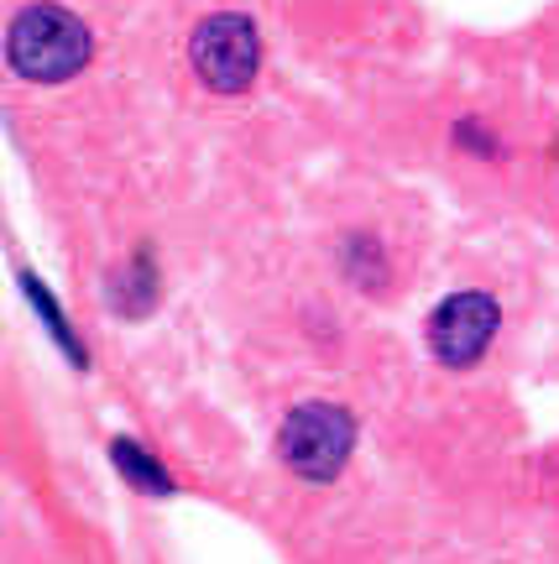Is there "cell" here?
Masks as SVG:
<instances>
[{
  "mask_svg": "<svg viewBox=\"0 0 559 564\" xmlns=\"http://www.w3.org/2000/svg\"><path fill=\"white\" fill-rule=\"evenodd\" d=\"M189 58H194V74H200L215 95H240L261 68V37L246 17L221 11V17H209L200 32H194Z\"/></svg>",
  "mask_w": 559,
  "mask_h": 564,
  "instance_id": "3",
  "label": "cell"
},
{
  "mask_svg": "<svg viewBox=\"0 0 559 564\" xmlns=\"http://www.w3.org/2000/svg\"><path fill=\"white\" fill-rule=\"evenodd\" d=\"M356 449V419L335 403H303L282 419V434H278V455L282 465L303 476V481H335L345 460Z\"/></svg>",
  "mask_w": 559,
  "mask_h": 564,
  "instance_id": "2",
  "label": "cell"
},
{
  "mask_svg": "<svg viewBox=\"0 0 559 564\" xmlns=\"http://www.w3.org/2000/svg\"><path fill=\"white\" fill-rule=\"evenodd\" d=\"M110 465L126 476V486H137L141 497H173V476H168V465L152 460L137 440L116 434V440H110Z\"/></svg>",
  "mask_w": 559,
  "mask_h": 564,
  "instance_id": "6",
  "label": "cell"
},
{
  "mask_svg": "<svg viewBox=\"0 0 559 564\" xmlns=\"http://www.w3.org/2000/svg\"><path fill=\"white\" fill-rule=\"evenodd\" d=\"M6 58L21 79L63 84L89 63V26L63 6H26L6 32Z\"/></svg>",
  "mask_w": 559,
  "mask_h": 564,
  "instance_id": "1",
  "label": "cell"
},
{
  "mask_svg": "<svg viewBox=\"0 0 559 564\" xmlns=\"http://www.w3.org/2000/svg\"><path fill=\"white\" fill-rule=\"evenodd\" d=\"M21 293H26V303H32V314L47 324V335H53V345H58L63 356H68L74 366H89V356H84V340L74 335V329H68L58 299H53V288H47L42 278H32V272H21Z\"/></svg>",
  "mask_w": 559,
  "mask_h": 564,
  "instance_id": "7",
  "label": "cell"
},
{
  "mask_svg": "<svg viewBox=\"0 0 559 564\" xmlns=\"http://www.w3.org/2000/svg\"><path fill=\"white\" fill-rule=\"evenodd\" d=\"M345 272L356 278V288H381V282H387L381 246L366 241V236H351V241H345Z\"/></svg>",
  "mask_w": 559,
  "mask_h": 564,
  "instance_id": "8",
  "label": "cell"
},
{
  "mask_svg": "<svg viewBox=\"0 0 559 564\" xmlns=\"http://www.w3.org/2000/svg\"><path fill=\"white\" fill-rule=\"evenodd\" d=\"M502 308L492 293L481 288H465V293H450V299L429 314V350L440 366H476L486 356V345L497 335Z\"/></svg>",
  "mask_w": 559,
  "mask_h": 564,
  "instance_id": "4",
  "label": "cell"
},
{
  "mask_svg": "<svg viewBox=\"0 0 559 564\" xmlns=\"http://www.w3.org/2000/svg\"><path fill=\"white\" fill-rule=\"evenodd\" d=\"M110 303H116V314H126V319L152 314V303H158V267H152V251H147V246L110 278Z\"/></svg>",
  "mask_w": 559,
  "mask_h": 564,
  "instance_id": "5",
  "label": "cell"
},
{
  "mask_svg": "<svg viewBox=\"0 0 559 564\" xmlns=\"http://www.w3.org/2000/svg\"><path fill=\"white\" fill-rule=\"evenodd\" d=\"M455 137L465 141V147H471V152H486V158H492V152H497V147H492V141L481 137V121H460V126H455Z\"/></svg>",
  "mask_w": 559,
  "mask_h": 564,
  "instance_id": "9",
  "label": "cell"
}]
</instances>
